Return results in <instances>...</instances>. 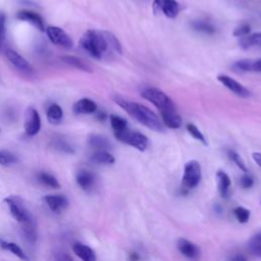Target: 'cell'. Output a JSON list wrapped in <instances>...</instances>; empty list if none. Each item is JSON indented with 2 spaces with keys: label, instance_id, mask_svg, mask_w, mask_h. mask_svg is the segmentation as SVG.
I'll list each match as a JSON object with an SVG mask.
<instances>
[{
  "label": "cell",
  "instance_id": "23",
  "mask_svg": "<svg viewBox=\"0 0 261 261\" xmlns=\"http://www.w3.org/2000/svg\"><path fill=\"white\" fill-rule=\"evenodd\" d=\"M216 178H217V187H218V192L221 197L226 198L229 193V188H230V178L227 175L226 172L222 170H218L216 172Z\"/></svg>",
  "mask_w": 261,
  "mask_h": 261
},
{
  "label": "cell",
  "instance_id": "14",
  "mask_svg": "<svg viewBox=\"0 0 261 261\" xmlns=\"http://www.w3.org/2000/svg\"><path fill=\"white\" fill-rule=\"evenodd\" d=\"M75 180L82 190L88 192L94 188L95 182H96V176L90 170L81 169L77 171V173L75 175Z\"/></svg>",
  "mask_w": 261,
  "mask_h": 261
},
{
  "label": "cell",
  "instance_id": "20",
  "mask_svg": "<svg viewBox=\"0 0 261 261\" xmlns=\"http://www.w3.org/2000/svg\"><path fill=\"white\" fill-rule=\"evenodd\" d=\"M72 251L83 261H97L94 250L85 244L74 243L72 245Z\"/></svg>",
  "mask_w": 261,
  "mask_h": 261
},
{
  "label": "cell",
  "instance_id": "27",
  "mask_svg": "<svg viewBox=\"0 0 261 261\" xmlns=\"http://www.w3.org/2000/svg\"><path fill=\"white\" fill-rule=\"evenodd\" d=\"M50 145L56 151H59V152H62V153H66V154L74 153V148L63 137H55L51 141Z\"/></svg>",
  "mask_w": 261,
  "mask_h": 261
},
{
  "label": "cell",
  "instance_id": "35",
  "mask_svg": "<svg viewBox=\"0 0 261 261\" xmlns=\"http://www.w3.org/2000/svg\"><path fill=\"white\" fill-rule=\"evenodd\" d=\"M233 215L240 223H246L250 219L251 213H250V210L239 206L233 209Z\"/></svg>",
  "mask_w": 261,
  "mask_h": 261
},
{
  "label": "cell",
  "instance_id": "3",
  "mask_svg": "<svg viewBox=\"0 0 261 261\" xmlns=\"http://www.w3.org/2000/svg\"><path fill=\"white\" fill-rule=\"evenodd\" d=\"M141 96L145 100L151 102L159 110L160 113L176 110L173 101L167 96V94L157 88H145L141 92Z\"/></svg>",
  "mask_w": 261,
  "mask_h": 261
},
{
  "label": "cell",
  "instance_id": "37",
  "mask_svg": "<svg viewBox=\"0 0 261 261\" xmlns=\"http://www.w3.org/2000/svg\"><path fill=\"white\" fill-rule=\"evenodd\" d=\"M250 31H251V27L249 23L247 22H242L241 24H239L232 32V35L234 37H239V38H242V37H245L247 35L250 34Z\"/></svg>",
  "mask_w": 261,
  "mask_h": 261
},
{
  "label": "cell",
  "instance_id": "28",
  "mask_svg": "<svg viewBox=\"0 0 261 261\" xmlns=\"http://www.w3.org/2000/svg\"><path fill=\"white\" fill-rule=\"evenodd\" d=\"M91 160L102 165H111L115 162L114 156L108 151H94L91 155Z\"/></svg>",
  "mask_w": 261,
  "mask_h": 261
},
{
  "label": "cell",
  "instance_id": "29",
  "mask_svg": "<svg viewBox=\"0 0 261 261\" xmlns=\"http://www.w3.org/2000/svg\"><path fill=\"white\" fill-rule=\"evenodd\" d=\"M61 60L65 63H67L68 65L74 67V68H77L80 70H84V71H87V72H91L92 69L91 67L85 63L83 60H81L80 58L75 57V56H71V55H64V56H61Z\"/></svg>",
  "mask_w": 261,
  "mask_h": 261
},
{
  "label": "cell",
  "instance_id": "46",
  "mask_svg": "<svg viewBox=\"0 0 261 261\" xmlns=\"http://www.w3.org/2000/svg\"><path fill=\"white\" fill-rule=\"evenodd\" d=\"M253 240H255V241H258V242H261V232H259V233H257L256 236H254L253 238H252Z\"/></svg>",
  "mask_w": 261,
  "mask_h": 261
},
{
  "label": "cell",
  "instance_id": "7",
  "mask_svg": "<svg viewBox=\"0 0 261 261\" xmlns=\"http://www.w3.org/2000/svg\"><path fill=\"white\" fill-rule=\"evenodd\" d=\"M46 34L49 37L50 41L57 46H60L64 49H70L73 46V42L69 35L59 27H48L46 29Z\"/></svg>",
  "mask_w": 261,
  "mask_h": 261
},
{
  "label": "cell",
  "instance_id": "40",
  "mask_svg": "<svg viewBox=\"0 0 261 261\" xmlns=\"http://www.w3.org/2000/svg\"><path fill=\"white\" fill-rule=\"evenodd\" d=\"M5 38V16L0 13V45L4 41Z\"/></svg>",
  "mask_w": 261,
  "mask_h": 261
},
{
  "label": "cell",
  "instance_id": "16",
  "mask_svg": "<svg viewBox=\"0 0 261 261\" xmlns=\"http://www.w3.org/2000/svg\"><path fill=\"white\" fill-rule=\"evenodd\" d=\"M232 67L239 71L261 72V58L238 60L232 64Z\"/></svg>",
  "mask_w": 261,
  "mask_h": 261
},
{
  "label": "cell",
  "instance_id": "44",
  "mask_svg": "<svg viewBox=\"0 0 261 261\" xmlns=\"http://www.w3.org/2000/svg\"><path fill=\"white\" fill-rule=\"evenodd\" d=\"M128 259H129V261H138V260L140 259V256L138 255V253L133 252V253H130V254H129Z\"/></svg>",
  "mask_w": 261,
  "mask_h": 261
},
{
  "label": "cell",
  "instance_id": "38",
  "mask_svg": "<svg viewBox=\"0 0 261 261\" xmlns=\"http://www.w3.org/2000/svg\"><path fill=\"white\" fill-rule=\"evenodd\" d=\"M249 250L253 255L261 258V242L251 239L249 242Z\"/></svg>",
  "mask_w": 261,
  "mask_h": 261
},
{
  "label": "cell",
  "instance_id": "11",
  "mask_svg": "<svg viewBox=\"0 0 261 261\" xmlns=\"http://www.w3.org/2000/svg\"><path fill=\"white\" fill-rule=\"evenodd\" d=\"M176 247L178 251L190 260H198L200 258L201 252L198 246L187 239H178L176 241Z\"/></svg>",
  "mask_w": 261,
  "mask_h": 261
},
{
  "label": "cell",
  "instance_id": "17",
  "mask_svg": "<svg viewBox=\"0 0 261 261\" xmlns=\"http://www.w3.org/2000/svg\"><path fill=\"white\" fill-rule=\"evenodd\" d=\"M87 142H88V145L94 151H109L111 149V144L109 140L106 137L101 135L91 134L88 136Z\"/></svg>",
  "mask_w": 261,
  "mask_h": 261
},
{
  "label": "cell",
  "instance_id": "31",
  "mask_svg": "<svg viewBox=\"0 0 261 261\" xmlns=\"http://www.w3.org/2000/svg\"><path fill=\"white\" fill-rule=\"evenodd\" d=\"M109 120H110V125H111L114 133L122 132V130L128 128L127 127V121L124 118H122L118 115L111 114L109 116Z\"/></svg>",
  "mask_w": 261,
  "mask_h": 261
},
{
  "label": "cell",
  "instance_id": "33",
  "mask_svg": "<svg viewBox=\"0 0 261 261\" xmlns=\"http://www.w3.org/2000/svg\"><path fill=\"white\" fill-rule=\"evenodd\" d=\"M17 162V157L8 150H0V165L8 166Z\"/></svg>",
  "mask_w": 261,
  "mask_h": 261
},
{
  "label": "cell",
  "instance_id": "13",
  "mask_svg": "<svg viewBox=\"0 0 261 261\" xmlns=\"http://www.w3.org/2000/svg\"><path fill=\"white\" fill-rule=\"evenodd\" d=\"M5 54H6V58L8 59V61L19 71H22L24 73H30L33 71L31 64L16 51L9 49L6 51Z\"/></svg>",
  "mask_w": 261,
  "mask_h": 261
},
{
  "label": "cell",
  "instance_id": "15",
  "mask_svg": "<svg viewBox=\"0 0 261 261\" xmlns=\"http://www.w3.org/2000/svg\"><path fill=\"white\" fill-rule=\"evenodd\" d=\"M16 17L18 19H20V20H24V21L30 22L31 24L36 27L41 32L45 31L43 18L41 17V15H39L38 13H36L34 11H31V10H19L16 13Z\"/></svg>",
  "mask_w": 261,
  "mask_h": 261
},
{
  "label": "cell",
  "instance_id": "10",
  "mask_svg": "<svg viewBox=\"0 0 261 261\" xmlns=\"http://www.w3.org/2000/svg\"><path fill=\"white\" fill-rule=\"evenodd\" d=\"M217 80L225 87L227 88L230 92H232L233 94H236L239 97L242 98H247L251 95V92L244 87L242 84H240L238 81L233 80L232 77H230L229 75L226 74H219L217 76Z\"/></svg>",
  "mask_w": 261,
  "mask_h": 261
},
{
  "label": "cell",
  "instance_id": "39",
  "mask_svg": "<svg viewBox=\"0 0 261 261\" xmlns=\"http://www.w3.org/2000/svg\"><path fill=\"white\" fill-rule=\"evenodd\" d=\"M240 185L244 189H250L254 185V179L250 174H244L240 178Z\"/></svg>",
  "mask_w": 261,
  "mask_h": 261
},
{
  "label": "cell",
  "instance_id": "24",
  "mask_svg": "<svg viewBox=\"0 0 261 261\" xmlns=\"http://www.w3.org/2000/svg\"><path fill=\"white\" fill-rule=\"evenodd\" d=\"M0 248L11 252L14 256H16L17 258H19L22 261H30V258L28 257L25 252L16 243L0 240Z\"/></svg>",
  "mask_w": 261,
  "mask_h": 261
},
{
  "label": "cell",
  "instance_id": "5",
  "mask_svg": "<svg viewBox=\"0 0 261 261\" xmlns=\"http://www.w3.org/2000/svg\"><path fill=\"white\" fill-rule=\"evenodd\" d=\"M202 177V170L200 163L197 160H190L185 164L184 175H182V186L186 189L196 188Z\"/></svg>",
  "mask_w": 261,
  "mask_h": 261
},
{
  "label": "cell",
  "instance_id": "22",
  "mask_svg": "<svg viewBox=\"0 0 261 261\" xmlns=\"http://www.w3.org/2000/svg\"><path fill=\"white\" fill-rule=\"evenodd\" d=\"M191 27L194 31L208 36L216 33V27L207 19H194L191 22Z\"/></svg>",
  "mask_w": 261,
  "mask_h": 261
},
{
  "label": "cell",
  "instance_id": "6",
  "mask_svg": "<svg viewBox=\"0 0 261 261\" xmlns=\"http://www.w3.org/2000/svg\"><path fill=\"white\" fill-rule=\"evenodd\" d=\"M153 11L160 12L168 18H175L180 11V4L176 0H153Z\"/></svg>",
  "mask_w": 261,
  "mask_h": 261
},
{
  "label": "cell",
  "instance_id": "26",
  "mask_svg": "<svg viewBox=\"0 0 261 261\" xmlns=\"http://www.w3.org/2000/svg\"><path fill=\"white\" fill-rule=\"evenodd\" d=\"M46 116H47V119L50 123L59 124L62 120V117H63L62 108L58 104L52 103L48 106V108L46 110Z\"/></svg>",
  "mask_w": 261,
  "mask_h": 261
},
{
  "label": "cell",
  "instance_id": "30",
  "mask_svg": "<svg viewBox=\"0 0 261 261\" xmlns=\"http://www.w3.org/2000/svg\"><path fill=\"white\" fill-rule=\"evenodd\" d=\"M37 177H38L39 181L42 182L46 187H49V188H52V189H59L61 187L58 179L54 175H52L48 172L41 171V172L38 173Z\"/></svg>",
  "mask_w": 261,
  "mask_h": 261
},
{
  "label": "cell",
  "instance_id": "8",
  "mask_svg": "<svg viewBox=\"0 0 261 261\" xmlns=\"http://www.w3.org/2000/svg\"><path fill=\"white\" fill-rule=\"evenodd\" d=\"M24 132L28 136H35L40 132L41 118L34 107H28L24 113Z\"/></svg>",
  "mask_w": 261,
  "mask_h": 261
},
{
  "label": "cell",
  "instance_id": "45",
  "mask_svg": "<svg viewBox=\"0 0 261 261\" xmlns=\"http://www.w3.org/2000/svg\"><path fill=\"white\" fill-rule=\"evenodd\" d=\"M97 118H98L99 120H104V119L106 118V114H105L104 112H102V111H99V112L97 113Z\"/></svg>",
  "mask_w": 261,
  "mask_h": 261
},
{
  "label": "cell",
  "instance_id": "2",
  "mask_svg": "<svg viewBox=\"0 0 261 261\" xmlns=\"http://www.w3.org/2000/svg\"><path fill=\"white\" fill-rule=\"evenodd\" d=\"M80 46L95 59H101L110 50L104 31L88 30L81 38Z\"/></svg>",
  "mask_w": 261,
  "mask_h": 261
},
{
  "label": "cell",
  "instance_id": "43",
  "mask_svg": "<svg viewBox=\"0 0 261 261\" xmlns=\"http://www.w3.org/2000/svg\"><path fill=\"white\" fill-rule=\"evenodd\" d=\"M252 157L254 159V161L261 167V153H258V152H254L252 154Z\"/></svg>",
  "mask_w": 261,
  "mask_h": 261
},
{
  "label": "cell",
  "instance_id": "34",
  "mask_svg": "<svg viewBox=\"0 0 261 261\" xmlns=\"http://www.w3.org/2000/svg\"><path fill=\"white\" fill-rule=\"evenodd\" d=\"M186 128H187L188 133H189L194 139H196L197 141L201 142V143L204 144V145H207V142H206V139H205L204 135L200 132V129H199L194 123H188V124L186 125Z\"/></svg>",
  "mask_w": 261,
  "mask_h": 261
},
{
  "label": "cell",
  "instance_id": "21",
  "mask_svg": "<svg viewBox=\"0 0 261 261\" xmlns=\"http://www.w3.org/2000/svg\"><path fill=\"white\" fill-rule=\"evenodd\" d=\"M161 120L162 123L167 126L168 128H178L180 127L182 120L180 115L177 113L176 110H171V111H165L161 112Z\"/></svg>",
  "mask_w": 261,
  "mask_h": 261
},
{
  "label": "cell",
  "instance_id": "4",
  "mask_svg": "<svg viewBox=\"0 0 261 261\" xmlns=\"http://www.w3.org/2000/svg\"><path fill=\"white\" fill-rule=\"evenodd\" d=\"M114 137L119 142L129 145L142 152L145 151L149 145L148 138L145 135L137 130H130L129 128H126L122 132L114 133Z\"/></svg>",
  "mask_w": 261,
  "mask_h": 261
},
{
  "label": "cell",
  "instance_id": "36",
  "mask_svg": "<svg viewBox=\"0 0 261 261\" xmlns=\"http://www.w3.org/2000/svg\"><path fill=\"white\" fill-rule=\"evenodd\" d=\"M227 155H228L229 159H230L242 171H244V172H247V171H248V168H247V166H246L244 160L242 159V157H241L236 151H233V150H228V151H227Z\"/></svg>",
  "mask_w": 261,
  "mask_h": 261
},
{
  "label": "cell",
  "instance_id": "32",
  "mask_svg": "<svg viewBox=\"0 0 261 261\" xmlns=\"http://www.w3.org/2000/svg\"><path fill=\"white\" fill-rule=\"evenodd\" d=\"M104 35L107 39L110 50L117 53V54H122V46H121L120 42L118 41V39L112 33L107 32V31H104Z\"/></svg>",
  "mask_w": 261,
  "mask_h": 261
},
{
  "label": "cell",
  "instance_id": "25",
  "mask_svg": "<svg viewBox=\"0 0 261 261\" xmlns=\"http://www.w3.org/2000/svg\"><path fill=\"white\" fill-rule=\"evenodd\" d=\"M239 45L242 49H249L252 47L261 48V32L242 37L239 41Z\"/></svg>",
  "mask_w": 261,
  "mask_h": 261
},
{
  "label": "cell",
  "instance_id": "42",
  "mask_svg": "<svg viewBox=\"0 0 261 261\" xmlns=\"http://www.w3.org/2000/svg\"><path fill=\"white\" fill-rule=\"evenodd\" d=\"M229 261H247V258L242 254H234L229 258Z\"/></svg>",
  "mask_w": 261,
  "mask_h": 261
},
{
  "label": "cell",
  "instance_id": "19",
  "mask_svg": "<svg viewBox=\"0 0 261 261\" xmlns=\"http://www.w3.org/2000/svg\"><path fill=\"white\" fill-rule=\"evenodd\" d=\"M72 109L76 114H91L97 111V104L92 99L82 98L74 103Z\"/></svg>",
  "mask_w": 261,
  "mask_h": 261
},
{
  "label": "cell",
  "instance_id": "18",
  "mask_svg": "<svg viewBox=\"0 0 261 261\" xmlns=\"http://www.w3.org/2000/svg\"><path fill=\"white\" fill-rule=\"evenodd\" d=\"M21 224V230H22V234L25 238V240L30 243V244H36L37 240H38V231H37V224L36 221L34 220V218L32 217V215L25 220L23 221Z\"/></svg>",
  "mask_w": 261,
  "mask_h": 261
},
{
  "label": "cell",
  "instance_id": "12",
  "mask_svg": "<svg viewBox=\"0 0 261 261\" xmlns=\"http://www.w3.org/2000/svg\"><path fill=\"white\" fill-rule=\"evenodd\" d=\"M49 209L55 213H60L68 206V199L64 195H46L43 198Z\"/></svg>",
  "mask_w": 261,
  "mask_h": 261
},
{
  "label": "cell",
  "instance_id": "1",
  "mask_svg": "<svg viewBox=\"0 0 261 261\" xmlns=\"http://www.w3.org/2000/svg\"><path fill=\"white\" fill-rule=\"evenodd\" d=\"M113 100L130 117L136 119L141 124L145 125L146 127L154 130V132H157V133L164 132V126H163L162 121L159 119L157 114H155L147 106L137 103V102L126 100L118 95L113 96Z\"/></svg>",
  "mask_w": 261,
  "mask_h": 261
},
{
  "label": "cell",
  "instance_id": "41",
  "mask_svg": "<svg viewBox=\"0 0 261 261\" xmlns=\"http://www.w3.org/2000/svg\"><path fill=\"white\" fill-rule=\"evenodd\" d=\"M55 261H73V260H72V258L68 254H66V253H59V254H57Z\"/></svg>",
  "mask_w": 261,
  "mask_h": 261
},
{
  "label": "cell",
  "instance_id": "9",
  "mask_svg": "<svg viewBox=\"0 0 261 261\" xmlns=\"http://www.w3.org/2000/svg\"><path fill=\"white\" fill-rule=\"evenodd\" d=\"M4 202L9 207V211L12 217L19 223H22L31 216L30 212L27 210L23 204L19 201V199L14 197H8L4 199Z\"/></svg>",
  "mask_w": 261,
  "mask_h": 261
}]
</instances>
